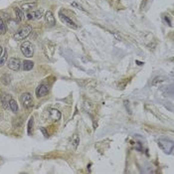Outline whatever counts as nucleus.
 Wrapping results in <instances>:
<instances>
[{
  "label": "nucleus",
  "mask_w": 174,
  "mask_h": 174,
  "mask_svg": "<svg viewBox=\"0 0 174 174\" xmlns=\"http://www.w3.org/2000/svg\"><path fill=\"white\" fill-rule=\"evenodd\" d=\"M33 117H30V120L28 123V133L31 134L32 133V129H33Z\"/></svg>",
  "instance_id": "obj_20"
},
{
  "label": "nucleus",
  "mask_w": 174,
  "mask_h": 174,
  "mask_svg": "<svg viewBox=\"0 0 174 174\" xmlns=\"http://www.w3.org/2000/svg\"><path fill=\"white\" fill-rule=\"evenodd\" d=\"M9 106H10L11 111L13 112H18V105H17V103H16V100H13V99L10 100V102H9Z\"/></svg>",
  "instance_id": "obj_14"
},
{
  "label": "nucleus",
  "mask_w": 174,
  "mask_h": 174,
  "mask_svg": "<svg viewBox=\"0 0 174 174\" xmlns=\"http://www.w3.org/2000/svg\"><path fill=\"white\" fill-rule=\"evenodd\" d=\"M10 81H11V77L7 74L3 75L1 77V82L3 85H5V86H7V85L10 84Z\"/></svg>",
  "instance_id": "obj_16"
},
{
  "label": "nucleus",
  "mask_w": 174,
  "mask_h": 174,
  "mask_svg": "<svg viewBox=\"0 0 174 174\" xmlns=\"http://www.w3.org/2000/svg\"><path fill=\"white\" fill-rule=\"evenodd\" d=\"M59 16H60L61 21L64 22V24H66V25H68L69 27H71V28H73V29H77L78 28L77 24H76L74 21H72L69 17H67L66 15H64L62 12H60L59 13Z\"/></svg>",
  "instance_id": "obj_6"
},
{
  "label": "nucleus",
  "mask_w": 174,
  "mask_h": 174,
  "mask_svg": "<svg viewBox=\"0 0 174 174\" xmlns=\"http://www.w3.org/2000/svg\"><path fill=\"white\" fill-rule=\"evenodd\" d=\"M20 100L25 109H31L33 106V99H32V96L29 93H24L21 94Z\"/></svg>",
  "instance_id": "obj_4"
},
{
  "label": "nucleus",
  "mask_w": 174,
  "mask_h": 174,
  "mask_svg": "<svg viewBox=\"0 0 174 174\" xmlns=\"http://www.w3.org/2000/svg\"><path fill=\"white\" fill-rule=\"evenodd\" d=\"M34 67V63L32 62V61H24L23 63V70L24 71H30V70H32V68Z\"/></svg>",
  "instance_id": "obj_12"
},
{
  "label": "nucleus",
  "mask_w": 174,
  "mask_h": 174,
  "mask_svg": "<svg viewBox=\"0 0 174 174\" xmlns=\"http://www.w3.org/2000/svg\"><path fill=\"white\" fill-rule=\"evenodd\" d=\"M8 67L12 71H18L21 67V62L18 58H10L8 61Z\"/></svg>",
  "instance_id": "obj_5"
},
{
  "label": "nucleus",
  "mask_w": 174,
  "mask_h": 174,
  "mask_svg": "<svg viewBox=\"0 0 174 174\" xmlns=\"http://www.w3.org/2000/svg\"><path fill=\"white\" fill-rule=\"evenodd\" d=\"M21 126H22V118H21V117L14 118L13 120V127L17 129V127H20Z\"/></svg>",
  "instance_id": "obj_17"
},
{
  "label": "nucleus",
  "mask_w": 174,
  "mask_h": 174,
  "mask_svg": "<svg viewBox=\"0 0 174 174\" xmlns=\"http://www.w3.org/2000/svg\"><path fill=\"white\" fill-rule=\"evenodd\" d=\"M14 11H15V14H16V17H17V19L19 22H21L23 19H24V13H23V11L21 10L20 8H18V7H15L14 8Z\"/></svg>",
  "instance_id": "obj_13"
},
{
  "label": "nucleus",
  "mask_w": 174,
  "mask_h": 174,
  "mask_svg": "<svg viewBox=\"0 0 174 174\" xmlns=\"http://www.w3.org/2000/svg\"><path fill=\"white\" fill-rule=\"evenodd\" d=\"M0 118H1V115H0Z\"/></svg>",
  "instance_id": "obj_25"
},
{
  "label": "nucleus",
  "mask_w": 174,
  "mask_h": 174,
  "mask_svg": "<svg viewBox=\"0 0 174 174\" xmlns=\"http://www.w3.org/2000/svg\"><path fill=\"white\" fill-rule=\"evenodd\" d=\"M45 21L48 27H53L56 24V19H55L54 14L51 11H48L45 15Z\"/></svg>",
  "instance_id": "obj_7"
},
{
  "label": "nucleus",
  "mask_w": 174,
  "mask_h": 174,
  "mask_svg": "<svg viewBox=\"0 0 174 174\" xmlns=\"http://www.w3.org/2000/svg\"><path fill=\"white\" fill-rule=\"evenodd\" d=\"M37 6V2H26L21 5V10L22 11H29L32 8H35Z\"/></svg>",
  "instance_id": "obj_9"
},
{
  "label": "nucleus",
  "mask_w": 174,
  "mask_h": 174,
  "mask_svg": "<svg viewBox=\"0 0 174 174\" xmlns=\"http://www.w3.org/2000/svg\"><path fill=\"white\" fill-rule=\"evenodd\" d=\"M6 30H7V27H6L4 21H3L1 18H0V34H1V35L5 34Z\"/></svg>",
  "instance_id": "obj_18"
},
{
  "label": "nucleus",
  "mask_w": 174,
  "mask_h": 174,
  "mask_svg": "<svg viewBox=\"0 0 174 174\" xmlns=\"http://www.w3.org/2000/svg\"><path fill=\"white\" fill-rule=\"evenodd\" d=\"M21 52H22V54L25 57L31 58L33 56V54H34V46L28 41L24 42L21 45Z\"/></svg>",
  "instance_id": "obj_2"
},
{
  "label": "nucleus",
  "mask_w": 174,
  "mask_h": 174,
  "mask_svg": "<svg viewBox=\"0 0 174 174\" xmlns=\"http://www.w3.org/2000/svg\"><path fill=\"white\" fill-rule=\"evenodd\" d=\"M72 143L75 147H77L78 144L80 143V138H79L78 134H74V136H73V138H72Z\"/></svg>",
  "instance_id": "obj_19"
},
{
  "label": "nucleus",
  "mask_w": 174,
  "mask_h": 174,
  "mask_svg": "<svg viewBox=\"0 0 174 174\" xmlns=\"http://www.w3.org/2000/svg\"><path fill=\"white\" fill-rule=\"evenodd\" d=\"M72 6H74V7H76L77 9H80V10H82V11H85V9L82 7V5L78 4L77 2H72Z\"/></svg>",
  "instance_id": "obj_22"
},
{
  "label": "nucleus",
  "mask_w": 174,
  "mask_h": 174,
  "mask_svg": "<svg viewBox=\"0 0 174 174\" xmlns=\"http://www.w3.org/2000/svg\"><path fill=\"white\" fill-rule=\"evenodd\" d=\"M32 32V27L30 25H25L21 27L20 29H18L14 34V39L17 41H22L24 39H26L30 35V33Z\"/></svg>",
  "instance_id": "obj_1"
},
{
  "label": "nucleus",
  "mask_w": 174,
  "mask_h": 174,
  "mask_svg": "<svg viewBox=\"0 0 174 174\" xmlns=\"http://www.w3.org/2000/svg\"><path fill=\"white\" fill-rule=\"evenodd\" d=\"M10 100L11 99H10V96H9V94H4L3 96H1V99H0V100H1V105L3 106V109H8Z\"/></svg>",
  "instance_id": "obj_11"
},
{
  "label": "nucleus",
  "mask_w": 174,
  "mask_h": 174,
  "mask_svg": "<svg viewBox=\"0 0 174 174\" xmlns=\"http://www.w3.org/2000/svg\"><path fill=\"white\" fill-rule=\"evenodd\" d=\"M158 146L165 152V153H171L173 150V142L170 140L166 139H161L158 141Z\"/></svg>",
  "instance_id": "obj_3"
},
{
  "label": "nucleus",
  "mask_w": 174,
  "mask_h": 174,
  "mask_svg": "<svg viewBox=\"0 0 174 174\" xmlns=\"http://www.w3.org/2000/svg\"><path fill=\"white\" fill-rule=\"evenodd\" d=\"M41 131H42V132L44 133V135H45V136H48V133L46 132V130H45L44 129H41Z\"/></svg>",
  "instance_id": "obj_23"
},
{
  "label": "nucleus",
  "mask_w": 174,
  "mask_h": 174,
  "mask_svg": "<svg viewBox=\"0 0 174 174\" xmlns=\"http://www.w3.org/2000/svg\"><path fill=\"white\" fill-rule=\"evenodd\" d=\"M48 91H49V86H47V85H45V84H42L37 88V90H36V94H37L38 97H42L46 96V94H48Z\"/></svg>",
  "instance_id": "obj_8"
},
{
  "label": "nucleus",
  "mask_w": 174,
  "mask_h": 174,
  "mask_svg": "<svg viewBox=\"0 0 174 174\" xmlns=\"http://www.w3.org/2000/svg\"><path fill=\"white\" fill-rule=\"evenodd\" d=\"M61 117H62V115H61V112L58 111V109H50V117L53 120H55V121L59 120Z\"/></svg>",
  "instance_id": "obj_10"
},
{
  "label": "nucleus",
  "mask_w": 174,
  "mask_h": 174,
  "mask_svg": "<svg viewBox=\"0 0 174 174\" xmlns=\"http://www.w3.org/2000/svg\"><path fill=\"white\" fill-rule=\"evenodd\" d=\"M33 19H41L43 16V10H36L34 12H31Z\"/></svg>",
  "instance_id": "obj_15"
},
{
  "label": "nucleus",
  "mask_w": 174,
  "mask_h": 174,
  "mask_svg": "<svg viewBox=\"0 0 174 174\" xmlns=\"http://www.w3.org/2000/svg\"><path fill=\"white\" fill-rule=\"evenodd\" d=\"M6 61H7V54H4V56H2L0 58V67H2L4 64L6 63Z\"/></svg>",
  "instance_id": "obj_21"
},
{
  "label": "nucleus",
  "mask_w": 174,
  "mask_h": 174,
  "mask_svg": "<svg viewBox=\"0 0 174 174\" xmlns=\"http://www.w3.org/2000/svg\"><path fill=\"white\" fill-rule=\"evenodd\" d=\"M2 52H3V49L1 46H0V57H1V55H2Z\"/></svg>",
  "instance_id": "obj_24"
}]
</instances>
